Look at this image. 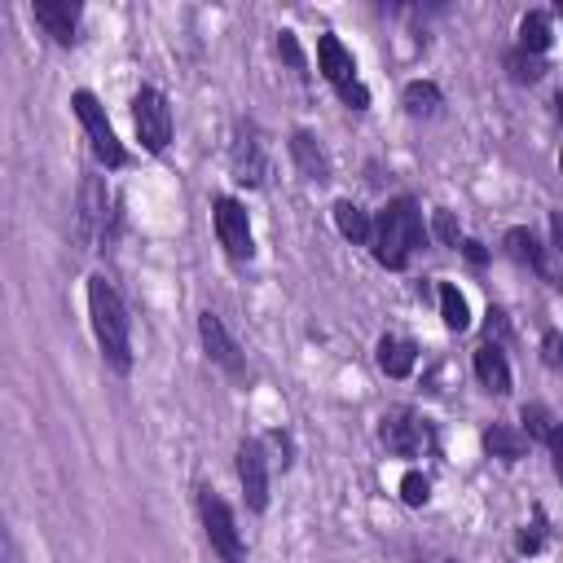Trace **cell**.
Returning a JSON list of instances; mask_svg holds the SVG:
<instances>
[{
	"instance_id": "obj_17",
	"label": "cell",
	"mask_w": 563,
	"mask_h": 563,
	"mask_svg": "<svg viewBox=\"0 0 563 563\" xmlns=\"http://www.w3.org/2000/svg\"><path fill=\"white\" fill-rule=\"evenodd\" d=\"M506 255L515 260V264H528L532 273H541L545 282L554 277L550 273V264H545V246L537 242V233L532 229H523V224H515V229H506Z\"/></svg>"
},
{
	"instance_id": "obj_15",
	"label": "cell",
	"mask_w": 563,
	"mask_h": 563,
	"mask_svg": "<svg viewBox=\"0 0 563 563\" xmlns=\"http://www.w3.org/2000/svg\"><path fill=\"white\" fill-rule=\"evenodd\" d=\"M471 365H475V378L484 383V391H493V396L510 391V361H506L501 343H479Z\"/></svg>"
},
{
	"instance_id": "obj_7",
	"label": "cell",
	"mask_w": 563,
	"mask_h": 563,
	"mask_svg": "<svg viewBox=\"0 0 563 563\" xmlns=\"http://www.w3.org/2000/svg\"><path fill=\"white\" fill-rule=\"evenodd\" d=\"M132 123H136V136L150 154H163L167 141H172V106L158 88H141L132 97Z\"/></svg>"
},
{
	"instance_id": "obj_20",
	"label": "cell",
	"mask_w": 563,
	"mask_h": 563,
	"mask_svg": "<svg viewBox=\"0 0 563 563\" xmlns=\"http://www.w3.org/2000/svg\"><path fill=\"white\" fill-rule=\"evenodd\" d=\"M330 216H334V229L347 238V242H369V211L361 207V202H352V198H339L334 207H330Z\"/></svg>"
},
{
	"instance_id": "obj_4",
	"label": "cell",
	"mask_w": 563,
	"mask_h": 563,
	"mask_svg": "<svg viewBox=\"0 0 563 563\" xmlns=\"http://www.w3.org/2000/svg\"><path fill=\"white\" fill-rule=\"evenodd\" d=\"M70 110H75V119H79L84 132H88L92 158H97L101 167H123V163H128V150H123V141L114 136V128H110V119H106V106H101L88 88H79V92H70Z\"/></svg>"
},
{
	"instance_id": "obj_9",
	"label": "cell",
	"mask_w": 563,
	"mask_h": 563,
	"mask_svg": "<svg viewBox=\"0 0 563 563\" xmlns=\"http://www.w3.org/2000/svg\"><path fill=\"white\" fill-rule=\"evenodd\" d=\"M229 167H233V180L238 185H264L268 176V154H264V141L251 123H238L233 128V141H229Z\"/></svg>"
},
{
	"instance_id": "obj_14",
	"label": "cell",
	"mask_w": 563,
	"mask_h": 563,
	"mask_svg": "<svg viewBox=\"0 0 563 563\" xmlns=\"http://www.w3.org/2000/svg\"><path fill=\"white\" fill-rule=\"evenodd\" d=\"M290 158H295V167L303 172V180H330V154L321 150V141L308 132V128H295L290 132Z\"/></svg>"
},
{
	"instance_id": "obj_26",
	"label": "cell",
	"mask_w": 563,
	"mask_h": 563,
	"mask_svg": "<svg viewBox=\"0 0 563 563\" xmlns=\"http://www.w3.org/2000/svg\"><path fill=\"white\" fill-rule=\"evenodd\" d=\"M277 53H282V57H286V62H290L299 75H303V66H308V62H303V48H299L295 31H277Z\"/></svg>"
},
{
	"instance_id": "obj_13",
	"label": "cell",
	"mask_w": 563,
	"mask_h": 563,
	"mask_svg": "<svg viewBox=\"0 0 563 563\" xmlns=\"http://www.w3.org/2000/svg\"><path fill=\"white\" fill-rule=\"evenodd\" d=\"M31 18L44 26V35H53V44H75L79 4H70V0H40V4H31Z\"/></svg>"
},
{
	"instance_id": "obj_18",
	"label": "cell",
	"mask_w": 563,
	"mask_h": 563,
	"mask_svg": "<svg viewBox=\"0 0 563 563\" xmlns=\"http://www.w3.org/2000/svg\"><path fill=\"white\" fill-rule=\"evenodd\" d=\"M519 418H523V435H528V440H541L554 457L563 453V449H559V418H554V409H545L541 400H528V405L519 409Z\"/></svg>"
},
{
	"instance_id": "obj_11",
	"label": "cell",
	"mask_w": 563,
	"mask_h": 563,
	"mask_svg": "<svg viewBox=\"0 0 563 563\" xmlns=\"http://www.w3.org/2000/svg\"><path fill=\"white\" fill-rule=\"evenodd\" d=\"M238 484H242L246 506L260 515L268 506V453H264V440H255V435H246L238 444Z\"/></svg>"
},
{
	"instance_id": "obj_24",
	"label": "cell",
	"mask_w": 563,
	"mask_h": 563,
	"mask_svg": "<svg viewBox=\"0 0 563 563\" xmlns=\"http://www.w3.org/2000/svg\"><path fill=\"white\" fill-rule=\"evenodd\" d=\"M506 70H510L515 84H537V79L545 75V57L523 53V48H510V53H506Z\"/></svg>"
},
{
	"instance_id": "obj_5",
	"label": "cell",
	"mask_w": 563,
	"mask_h": 563,
	"mask_svg": "<svg viewBox=\"0 0 563 563\" xmlns=\"http://www.w3.org/2000/svg\"><path fill=\"white\" fill-rule=\"evenodd\" d=\"M198 515H202V528H207L211 550H216L224 563H246V541H242V532H238V519H233L229 501H224L216 488H202V493H198Z\"/></svg>"
},
{
	"instance_id": "obj_3",
	"label": "cell",
	"mask_w": 563,
	"mask_h": 563,
	"mask_svg": "<svg viewBox=\"0 0 563 563\" xmlns=\"http://www.w3.org/2000/svg\"><path fill=\"white\" fill-rule=\"evenodd\" d=\"M317 66H321V75L330 79V88L343 97V106L369 110V88H365L361 75H356V57L343 48V40H339L334 31L317 35Z\"/></svg>"
},
{
	"instance_id": "obj_23",
	"label": "cell",
	"mask_w": 563,
	"mask_h": 563,
	"mask_svg": "<svg viewBox=\"0 0 563 563\" xmlns=\"http://www.w3.org/2000/svg\"><path fill=\"white\" fill-rule=\"evenodd\" d=\"M440 317H444V325L457 330V334L471 325V303H466V295H462L453 282H440Z\"/></svg>"
},
{
	"instance_id": "obj_31",
	"label": "cell",
	"mask_w": 563,
	"mask_h": 563,
	"mask_svg": "<svg viewBox=\"0 0 563 563\" xmlns=\"http://www.w3.org/2000/svg\"><path fill=\"white\" fill-rule=\"evenodd\" d=\"M418 563H453V559H418Z\"/></svg>"
},
{
	"instance_id": "obj_16",
	"label": "cell",
	"mask_w": 563,
	"mask_h": 563,
	"mask_svg": "<svg viewBox=\"0 0 563 563\" xmlns=\"http://www.w3.org/2000/svg\"><path fill=\"white\" fill-rule=\"evenodd\" d=\"M374 361L387 378H409L413 365H418V347L409 339H396V334H383L378 347H374Z\"/></svg>"
},
{
	"instance_id": "obj_2",
	"label": "cell",
	"mask_w": 563,
	"mask_h": 563,
	"mask_svg": "<svg viewBox=\"0 0 563 563\" xmlns=\"http://www.w3.org/2000/svg\"><path fill=\"white\" fill-rule=\"evenodd\" d=\"M88 321H92V339H97L106 365L128 374L132 369V321H128L119 290L101 273L88 277Z\"/></svg>"
},
{
	"instance_id": "obj_30",
	"label": "cell",
	"mask_w": 563,
	"mask_h": 563,
	"mask_svg": "<svg viewBox=\"0 0 563 563\" xmlns=\"http://www.w3.org/2000/svg\"><path fill=\"white\" fill-rule=\"evenodd\" d=\"M541 347H545V365H559V334H554V330L545 334V343H541Z\"/></svg>"
},
{
	"instance_id": "obj_22",
	"label": "cell",
	"mask_w": 563,
	"mask_h": 563,
	"mask_svg": "<svg viewBox=\"0 0 563 563\" xmlns=\"http://www.w3.org/2000/svg\"><path fill=\"white\" fill-rule=\"evenodd\" d=\"M400 101H405V110L413 114V119H431L435 110H440V88L431 84V79H413V84H405V92H400Z\"/></svg>"
},
{
	"instance_id": "obj_29",
	"label": "cell",
	"mask_w": 563,
	"mask_h": 563,
	"mask_svg": "<svg viewBox=\"0 0 563 563\" xmlns=\"http://www.w3.org/2000/svg\"><path fill=\"white\" fill-rule=\"evenodd\" d=\"M457 251H462V255H466L471 264H484V260H488V251H484V246H479L475 238H462V242H457Z\"/></svg>"
},
{
	"instance_id": "obj_28",
	"label": "cell",
	"mask_w": 563,
	"mask_h": 563,
	"mask_svg": "<svg viewBox=\"0 0 563 563\" xmlns=\"http://www.w3.org/2000/svg\"><path fill=\"white\" fill-rule=\"evenodd\" d=\"M541 537H545V528H541V519H537V523H532V532H528V528L519 532V541H515V545H519V554H532V550L541 545Z\"/></svg>"
},
{
	"instance_id": "obj_21",
	"label": "cell",
	"mask_w": 563,
	"mask_h": 563,
	"mask_svg": "<svg viewBox=\"0 0 563 563\" xmlns=\"http://www.w3.org/2000/svg\"><path fill=\"white\" fill-rule=\"evenodd\" d=\"M484 449H488L493 457H501V462H519V457L528 453V435H523L519 427L493 422V427L484 431Z\"/></svg>"
},
{
	"instance_id": "obj_6",
	"label": "cell",
	"mask_w": 563,
	"mask_h": 563,
	"mask_svg": "<svg viewBox=\"0 0 563 563\" xmlns=\"http://www.w3.org/2000/svg\"><path fill=\"white\" fill-rule=\"evenodd\" d=\"M114 211H110V189L101 176H84L79 185V242L84 246H106L114 238Z\"/></svg>"
},
{
	"instance_id": "obj_25",
	"label": "cell",
	"mask_w": 563,
	"mask_h": 563,
	"mask_svg": "<svg viewBox=\"0 0 563 563\" xmlns=\"http://www.w3.org/2000/svg\"><path fill=\"white\" fill-rule=\"evenodd\" d=\"M400 501L413 506V510L427 506V501H431V479H427L422 471H405V475H400Z\"/></svg>"
},
{
	"instance_id": "obj_8",
	"label": "cell",
	"mask_w": 563,
	"mask_h": 563,
	"mask_svg": "<svg viewBox=\"0 0 563 563\" xmlns=\"http://www.w3.org/2000/svg\"><path fill=\"white\" fill-rule=\"evenodd\" d=\"M211 220H216V238L224 246L229 260H251L255 255V238H251V220H246V207L229 194H220L211 202Z\"/></svg>"
},
{
	"instance_id": "obj_12",
	"label": "cell",
	"mask_w": 563,
	"mask_h": 563,
	"mask_svg": "<svg viewBox=\"0 0 563 563\" xmlns=\"http://www.w3.org/2000/svg\"><path fill=\"white\" fill-rule=\"evenodd\" d=\"M198 339H202L207 356H211L224 374H233V378H242V374H246V361H242V352H238L233 334L224 330V321H220L211 308H207V312H198Z\"/></svg>"
},
{
	"instance_id": "obj_19",
	"label": "cell",
	"mask_w": 563,
	"mask_h": 563,
	"mask_svg": "<svg viewBox=\"0 0 563 563\" xmlns=\"http://www.w3.org/2000/svg\"><path fill=\"white\" fill-rule=\"evenodd\" d=\"M550 40H554V22H550V13H545V9H528V13L519 18V48L545 57Z\"/></svg>"
},
{
	"instance_id": "obj_1",
	"label": "cell",
	"mask_w": 563,
	"mask_h": 563,
	"mask_svg": "<svg viewBox=\"0 0 563 563\" xmlns=\"http://www.w3.org/2000/svg\"><path fill=\"white\" fill-rule=\"evenodd\" d=\"M427 242V224L422 211L409 194H396L374 220H369V251L383 268H405L409 255Z\"/></svg>"
},
{
	"instance_id": "obj_10",
	"label": "cell",
	"mask_w": 563,
	"mask_h": 563,
	"mask_svg": "<svg viewBox=\"0 0 563 563\" xmlns=\"http://www.w3.org/2000/svg\"><path fill=\"white\" fill-rule=\"evenodd\" d=\"M378 440L387 444V453H396V457H413V453L427 449L431 431H427V422H422L413 409H387V413L378 418Z\"/></svg>"
},
{
	"instance_id": "obj_27",
	"label": "cell",
	"mask_w": 563,
	"mask_h": 563,
	"mask_svg": "<svg viewBox=\"0 0 563 563\" xmlns=\"http://www.w3.org/2000/svg\"><path fill=\"white\" fill-rule=\"evenodd\" d=\"M435 238H440L444 246H457V242H462V229H457L453 211H435Z\"/></svg>"
}]
</instances>
